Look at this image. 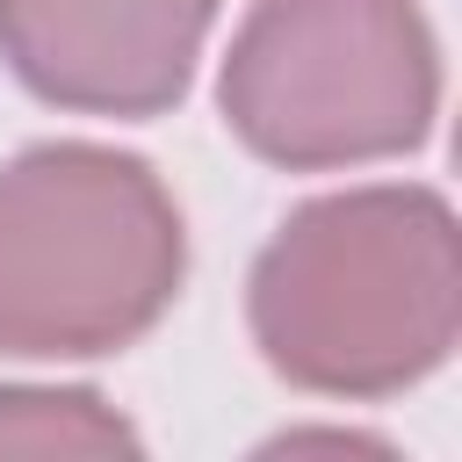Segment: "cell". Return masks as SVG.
Segmentation results:
<instances>
[{"label": "cell", "mask_w": 462, "mask_h": 462, "mask_svg": "<svg viewBox=\"0 0 462 462\" xmlns=\"http://www.w3.org/2000/svg\"><path fill=\"white\" fill-rule=\"evenodd\" d=\"M231 137L289 173L419 152L440 51L419 0H253L217 79Z\"/></svg>", "instance_id": "3"}, {"label": "cell", "mask_w": 462, "mask_h": 462, "mask_svg": "<svg viewBox=\"0 0 462 462\" xmlns=\"http://www.w3.org/2000/svg\"><path fill=\"white\" fill-rule=\"evenodd\" d=\"M224 0H0L7 72L79 116H166L217 29Z\"/></svg>", "instance_id": "4"}, {"label": "cell", "mask_w": 462, "mask_h": 462, "mask_svg": "<svg viewBox=\"0 0 462 462\" xmlns=\"http://www.w3.org/2000/svg\"><path fill=\"white\" fill-rule=\"evenodd\" d=\"M180 274L188 231L144 159L65 137L0 166V354H116L173 310Z\"/></svg>", "instance_id": "2"}, {"label": "cell", "mask_w": 462, "mask_h": 462, "mask_svg": "<svg viewBox=\"0 0 462 462\" xmlns=\"http://www.w3.org/2000/svg\"><path fill=\"white\" fill-rule=\"evenodd\" d=\"M260 361L318 397H397L455 354L462 260L433 188L375 180L282 217L245 282Z\"/></svg>", "instance_id": "1"}, {"label": "cell", "mask_w": 462, "mask_h": 462, "mask_svg": "<svg viewBox=\"0 0 462 462\" xmlns=\"http://www.w3.org/2000/svg\"><path fill=\"white\" fill-rule=\"evenodd\" d=\"M137 433L94 390H0V455H116Z\"/></svg>", "instance_id": "5"}]
</instances>
